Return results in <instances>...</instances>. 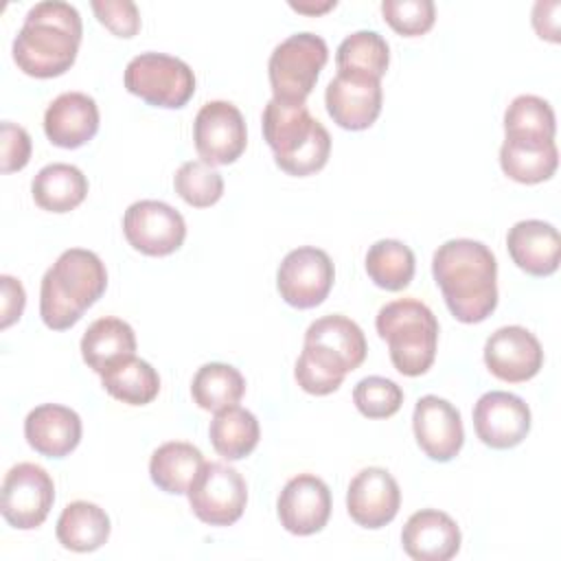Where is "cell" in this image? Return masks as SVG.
Masks as SVG:
<instances>
[{
	"mask_svg": "<svg viewBox=\"0 0 561 561\" xmlns=\"http://www.w3.org/2000/svg\"><path fill=\"white\" fill-rule=\"evenodd\" d=\"M401 506V491L397 480L381 467L362 469L348 484L346 508L351 519L364 528H383L390 524Z\"/></svg>",
	"mask_w": 561,
	"mask_h": 561,
	"instance_id": "obj_19",
	"label": "cell"
},
{
	"mask_svg": "<svg viewBox=\"0 0 561 561\" xmlns=\"http://www.w3.org/2000/svg\"><path fill=\"white\" fill-rule=\"evenodd\" d=\"M366 351V337L357 322L340 313L318 318L305 333V346L294 368L296 381L309 394H331L342 386L346 373L362 366Z\"/></svg>",
	"mask_w": 561,
	"mask_h": 561,
	"instance_id": "obj_3",
	"label": "cell"
},
{
	"mask_svg": "<svg viewBox=\"0 0 561 561\" xmlns=\"http://www.w3.org/2000/svg\"><path fill=\"white\" fill-rule=\"evenodd\" d=\"M559 164L554 140L504 138L500 147L502 171L519 184H539L550 180Z\"/></svg>",
	"mask_w": 561,
	"mask_h": 561,
	"instance_id": "obj_24",
	"label": "cell"
},
{
	"mask_svg": "<svg viewBox=\"0 0 561 561\" xmlns=\"http://www.w3.org/2000/svg\"><path fill=\"white\" fill-rule=\"evenodd\" d=\"M92 11L118 37H134L140 31V13L131 0H92Z\"/></svg>",
	"mask_w": 561,
	"mask_h": 561,
	"instance_id": "obj_38",
	"label": "cell"
},
{
	"mask_svg": "<svg viewBox=\"0 0 561 561\" xmlns=\"http://www.w3.org/2000/svg\"><path fill=\"white\" fill-rule=\"evenodd\" d=\"M412 427L423 454L436 462H449L465 443L460 412L436 394H425L416 401Z\"/></svg>",
	"mask_w": 561,
	"mask_h": 561,
	"instance_id": "obj_17",
	"label": "cell"
},
{
	"mask_svg": "<svg viewBox=\"0 0 561 561\" xmlns=\"http://www.w3.org/2000/svg\"><path fill=\"white\" fill-rule=\"evenodd\" d=\"M210 443L215 451L226 460H241L254 451L261 438V427L256 416L239 405L224 408L215 412L208 427Z\"/></svg>",
	"mask_w": 561,
	"mask_h": 561,
	"instance_id": "obj_29",
	"label": "cell"
},
{
	"mask_svg": "<svg viewBox=\"0 0 561 561\" xmlns=\"http://www.w3.org/2000/svg\"><path fill=\"white\" fill-rule=\"evenodd\" d=\"M557 123L548 101L535 94H519L504 112L506 138L519 140H554Z\"/></svg>",
	"mask_w": 561,
	"mask_h": 561,
	"instance_id": "obj_34",
	"label": "cell"
},
{
	"mask_svg": "<svg viewBox=\"0 0 561 561\" xmlns=\"http://www.w3.org/2000/svg\"><path fill=\"white\" fill-rule=\"evenodd\" d=\"M110 530L107 513L85 500L70 502L57 519V539L72 552L99 550L107 541Z\"/></svg>",
	"mask_w": 561,
	"mask_h": 561,
	"instance_id": "obj_27",
	"label": "cell"
},
{
	"mask_svg": "<svg viewBox=\"0 0 561 561\" xmlns=\"http://www.w3.org/2000/svg\"><path fill=\"white\" fill-rule=\"evenodd\" d=\"M263 136L276 164L296 178L320 171L331 153L327 127L313 118L305 103L270 99L263 110Z\"/></svg>",
	"mask_w": 561,
	"mask_h": 561,
	"instance_id": "obj_5",
	"label": "cell"
},
{
	"mask_svg": "<svg viewBox=\"0 0 561 561\" xmlns=\"http://www.w3.org/2000/svg\"><path fill=\"white\" fill-rule=\"evenodd\" d=\"M202 451L184 440H171L160 445L149 460V476L153 484L171 495H182L188 491L193 478L204 465Z\"/></svg>",
	"mask_w": 561,
	"mask_h": 561,
	"instance_id": "obj_28",
	"label": "cell"
},
{
	"mask_svg": "<svg viewBox=\"0 0 561 561\" xmlns=\"http://www.w3.org/2000/svg\"><path fill=\"white\" fill-rule=\"evenodd\" d=\"M175 193L193 208H208L224 195V178L202 160L184 162L173 175Z\"/></svg>",
	"mask_w": 561,
	"mask_h": 561,
	"instance_id": "obj_35",
	"label": "cell"
},
{
	"mask_svg": "<svg viewBox=\"0 0 561 561\" xmlns=\"http://www.w3.org/2000/svg\"><path fill=\"white\" fill-rule=\"evenodd\" d=\"M81 35V15L72 4L59 0L37 2L28 9L13 39V61L28 77H59L75 64Z\"/></svg>",
	"mask_w": 561,
	"mask_h": 561,
	"instance_id": "obj_2",
	"label": "cell"
},
{
	"mask_svg": "<svg viewBox=\"0 0 561 561\" xmlns=\"http://www.w3.org/2000/svg\"><path fill=\"white\" fill-rule=\"evenodd\" d=\"M186 495L197 519L210 526H230L243 515L248 486L237 469L224 462H204Z\"/></svg>",
	"mask_w": 561,
	"mask_h": 561,
	"instance_id": "obj_9",
	"label": "cell"
},
{
	"mask_svg": "<svg viewBox=\"0 0 561 561\" xmlns=\"http://www.w3.org/2000/svg\"><path fill=\"white\" fill-rule=\"evenodd\" d=\"M506 248L513 263L530 276H550L559 267L561 237L548 221H517L506 234Z\"/></svg>",
	"mask_w": 561,
	"mask_h": 561,
	"instance_id": "obj_22",
	"label": "cell"
},
{
	"mask_svg": "<svg viewBox=\"0 0 561 561\" xmlns=\"http://www.w3.org/2000/svg\"><path fill=\"white\" fill-rule=\"evenodd\" d=\"M0 287H2V320H0V327L9 329L15 320H20V316L24 311L26 294H24L22 283L15 280L9 274L0 276Z\"/></svg>",
	"mask_w": 561,
	"mask_h": 561,
	"instance_id": "obj_40",
	"label": "cell"
},
{
	"mask_svg": "<svg viewBox=\"0 0 561 561\" xmlns=\"http://www.w3.org/2000/svg\"><path fill=\"white\" fill-rule=\"evenodd\" d=\"M366 272L377 287L401 291L414 276V252L397 239H381L366 252Z\"/></svg>",
	"mask_w": 561,
	"mask_h": 561,
	"instance_id": "obj_32",
	"label": "cell"
},
{
	"mask_svg": "<svg viewBox=\"0 0 561 561\" xmlns=\"http://www.w3.org/2000/svg\"><path fill=\"white\" fill-rule=\"evenodd\" d=\"M324 103L342 129H368L381 112V81L359 72H337L327 85Z\"/></svg>",
	"mask_w": 561,
	"mask_h": 561,
	"instance_id": "obj_14",
	"label": "cell"
},
{
	"mask_svg": "<svg viewBox=\"0 0 561 561\" xmlns=\"http://www.w3.org/2000/svg\"><path fill=\"white\" fill-rule=\"evenodd\" d=\"M484 364L502 381L522 383L533 379L543 366L539 340L524 327H502L484 344Z\"/></svg>",
	"mask_w": 561,
	"mask_h": 561,
	"instance_id": "obj_18",
	"label": "cell"
},
{
	"mask_svg": "<svg viewBox=\"0 0 561 561\" xmlns=\"http://www.w3.org/2000/svg\"><path fill=\"white\" fill-rule=\"evenodd\" d=\"M35 204L48 213H70L88 195V180L75 164L53 162L37 171L31 182Z\"/></svg>",
	"mask_w": 561,
	"mask_h": 561,
	"instance_id": "obj_25",
	"label": "cell"
},
{
	"mask_svg": "<svg viewBox=\"0 0 561 561\" xmlns=\"http://www.w3.org/2000/svg\"><path fill=\"white\" fill-rule=\"evenodd\" d=\"M276 511L287 533L298 537L320 533L331 517V491L322 478L298 473L283 486Z\"/></svg>",
	"mask_w": 561,
	"mask_h": 561,
	"instance_id": "obj_16",
	"label": "cell"
},
{
	"mask_svg": "<svg viewBox=\"0 0 561 561\" xmlns=\"http://www.w3.org/2000/svg\"><path fill=\"white\" fill-rule=\"evenodd\" d=\"M107 287L103 261L83 248H70L46 270L39 287V316L53 331L77 324Z\"/></svg>",
	"mask_w": 561,
	"mask_h": 561,
	"instance_id": "obj_4",
	"label": "cell"
},
{
	"mask_svg": "<svg viewBox=\"0 0 561 561\" xmlns=\"http://www.w3.org/2000/svg\"><path fill=\"white\" fill-rule=\"evenodd\" d=\"M335 278L331 256L313 245L291 250L276 274L280 298L296 309L318 307L331 291Z\"/></svg>",
	"mask_w": 561,
	"mask_h": 561,
	"instance_id": "obj_11",
	"label": "cell"
},
{
	"mask_svg": "<svg viewBox=\"0 0 561 561\" xmlns=\"http://www.w3.org/2000/svg\"><path fill=\"white\" fill-rule=\"evenodd\" d=\"M289 7L291 9H296V11H300V13H324V11H329V9H333L335 7V0H327V2H322V4H313V2H289Z\"/></svg>",
	"mask_w": 561,
	"mask_h": 561,
	"instance_id": "obj_41",
	"label": "cell"
},
{
	"mask_svg": "<svg viewBox=\"0 0 561 561\" xmlns=\"http://www.w3.org/2000/svg\"><path fill=\"white\" fill-rule=\"evenodd\" d=\"M388 42L375 31H355L342 39L335 53L337 72H359L381 79L388 70Z\"/></svg>",
	"mask_w": 561,
	"mask_h": 561,
	"instance_id": "obj_33",
	"label": "cell"
},
{
	"mask_svg": "<svg viewBox=\"0 0 561 561\" xmlns=\"http://www.w3.org/2000/svg\"><path fill=\"white\" fill-rule=\"evenodd\" d=\"M193 140L202 162L232 164L248 145L243 114L230 101H208L195 116Z\"/></svg>",
	"mask_w": 561,
	"mask_h": 561,
	"instance_id": "obj_12",
	"label": "cell"
},
{
	"mask_svg": "<svg viewBox=\"0 0 561 561\" xmlns=\"http://www.w3.org/2000/svg\"><path fill=\"white\" fill-rule=\"evenodd\" d=\"M353 401L366 419H388L399 412L403 403V390L386 377H364L353 388Z\"/></svg>",
	"mask_w": 561,
	"mask_h": 561,
	"instance_id": "obj_36",
	"label": "cell"
},
{
	"mask_svg": "<svg viewBox=\"0 0 561 561\" xmlns=\"http://www.w3.org/2000/svg\"><path fill=\"white\" fill-rule=\"evenodd\" d=\"M125 88L149 105L178 110L195 94L191 66L164 53H140L125 68Z\"/></svg>",
	"mask_w": 561,
	"mask_h": 561,
	"instance_id": "obj_8",
	"label": "cell"
},
{
	"mask_svg": "<svg viewBox=\"0 0 561 561\" xmlns=\"http://www.w3.org/2000/svg\"><path fill=\"white\" fill-rule=\"evenodd\" d=\"M473 427L486 447L511 449L530 432V408L517 394L484 392L473 408Z\"/></svg>",
	"mask_w": 561,
	"mask_h": 561,
	"instance_id": "obj_15",
	"label": "cell"
},
{
	"mask_svg": "<svg viewBox=\"0 0 561 561\" xmlns=\"http://www.w3.org/2000/svg\"><path fill=\"white\" fill-rule=\"evenodd\" d=\"M134 329L121 318H99L85 329L81 337L83 362L99 375L116 362L134 355Z\"/></svg>",
	"mask_w": 561,
	"mask_h": 561,
	"instance_id": "obj_26",
	"label": "cell"
},
{
	"mask_svg": "<svg viewBox=\"0 0 561 561\" xmlns=\"http://www.w3.org/2000/svg\"><path fill=\"white\" fill-rule=\"evenodd\" d=\"M327 59L329 48L320 35L296 33L283 39L272 50L267 61L274 99L287 103H305Z\"/></svg>",
	"mask_w": 561,
	"mask_h": 561,
	"instance_id": "obj_7",
	"label": "cell"
},
{
	"mask_svg": "<svg viewBox=\"0 0 561 561\" xmlns=\"http://www.w3.org/2000/svg\"><path fill=\"white\" fill-rule=\"evenodd\" d=\"M383 20L401 35H423L434 26L436 9L432 0H383Z\"/></svg>",
	"mask_w": 561,
	"mask_h": 561,
	"instance_id": "obj_37",
	"label": "cell"
},
{
	"mask_svg": "<svg viewBox=\"0 0 561 561\" xmlns=\"http://www.w3.org/2000/svg\"><path fill=\"white\" fill-rule=\"evenodd\" d=\"M123 232L134 250L147 256H167L184 243L186 224L173 206L158 199H140L125 210Z\"/></svg>",
	"mask_w": 561,
	"mask_h": 561,
	"instance_id": "obj_13",
	"label": "cell"
},
{
	"mask_svg": "<svg viewBox=\"0 0 561 561\" xmlns=\"http://www.w3.org/2000/svg\"><path fill=\"white\" fill-rule=\"evenodd\" d=\"M375 327L401 375L419 377L430 370L438 346V320L427 305L414 298L392 300L379 309Z\"/></svg>",
	"mask_w": 561,
	"mask_h": 561,
	"instance_id": "obj_6",
	"label": "cell"
},
{
	"mask_svg": "<svg viewBox=\"0 0 561 561\" xmlns=\"http://www.w3.org/2000/svg\"><path fill=\"white\" fill-rule=\"evenodd\" d=\"M99 131V107L83 92L59 94L44 114L46 138L64 149H77Z\"/></svg>",
	"mask_w": 561,
	"mask_h": 561,
	"instance_id": "obj_21",
	"label": "cell"
},
{
	"mask_svg": "<svg viewBox=\"0 0 561 561\" xmlns=\"http://www.w3.org/2000/svg\"><path fill=\"white\" fill-rule=\"evenodd\" d=\"M245 392V379L243 375L230 366L210 362L204 364L191 383L193 401L208 412H219L224 408L237 405Z\"/></svg>",
	"mask_w": 561,
	"mask_h": 561,
	"instance_id": "obj_31",
	"label": "cell"
},
{
	"mask_svg": "<svg viewBox=\"0 0 561 561\" xmlns=\"http://www.w3.org/2000/svg\"><path fill=\"white\" fill-rule=\"evenodd\" d=\"M26 443L46 458H64L81 440V419L59 403H44L28 412L24 421Z\"/></svg>",
	"mask_w": 561,
	"mask_h": 561,
	"instance_id": "obj_23",
	"label": "cell"
},
{
	"mask_svg": "<svg viewBox=\"0 0 561 561\" xmlns=\"http://www.w3.org/2000/svg\"><path fill=\"white\" fill-rule=\"evenodd\" d=\"M432 274L451 316L465 324L486 320L497 305V261L473 239H449L434 252Z\"/></svg>",
	"mask_w": 561,
	"mask_h": 561,
	"instance_id": "obj_1",
	"label": "cell"
},
{
	"mask_svg": "<svg viewBox=\"0 0 561 561\" xmlns=\"http://www.w3.org/2000/svg\"><path fill=\"white\" fill-rule=\"evenodd\" d=\"M460 528L443 511L423 508L408 517L401 543L414 561H449L460 550Z\"/></svg>",
	"mask_w": 561,
	"mask_h": 561,
	"instance_id": "obj_20",
	"label": "cell"
},
{
	"mask_svg": "<svg viewBox=\"0 0 561 561\" xmlns=\"http://www.w3.org/2000/svg\"><path fill=\"white\" fill-rule=\"evenodd\" d=\"M55 502V484L48 471L33 462H18L2 482L0 511L9 526L31 530L44 524Z\"/></svg>",
	"mask_w": 561,
	"mask_h": 561,
	"instance_id": "obj_10",
	"label": "cell"
},
{
	"mask_svg": "<svg viewBox=\"0 0 561 561\" xmlns=\"http://www.w3.org/2000/svg\"><path fill=\"white\" fill-rule=\"evenodd\" d=\"M0 138H2V173H13L24 169L31 158L28 131L11 121H4L0 125Z\"/></svg>",
	"mask_w": 561,
	"mask_h": 561,
	"instance_id": "obj_39",
	"label": "cell"
},
{
	"mask_svg": "<svg viewBox=\"0 0 561 561\" xmlns=\"http://www.w3.org/2000/svg\"><path fill=\"white\" fill-rule=\"evenodd\" d=\"M101 383L114 399L127 405H147L160 392L156 368L136 355H129L101 373Z\"/></svg>",
	"mask_w": 561,
	"mask_h": 561,
	"instance_id": "obj_30",
	"label": "cell"
}]
</instances>
